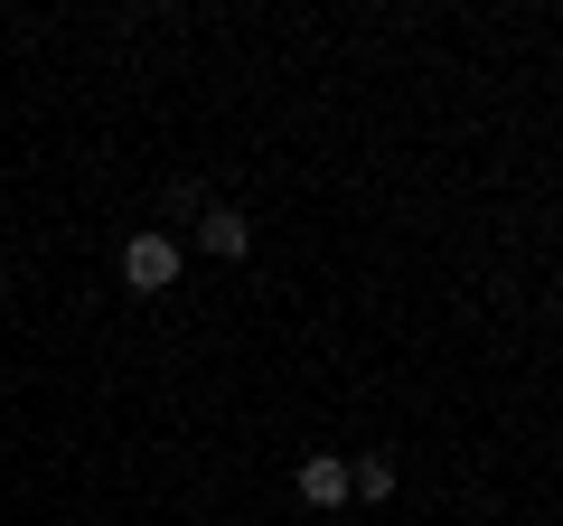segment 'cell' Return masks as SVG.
<instances>
[{"instance_id":"cell-4","label":"cell","mask_w":563,"mask_h":526,"mask_svg":"<svg viewBox=\"0 0 563 526\" xmlns=\"http://www.w3.org/2000/svg\"><path fill=\"white\" fill-rule=\"evenodd\" d=\"M347 498H395V461H385V451L347 461Z\"/></svg>"},{"instance_id":"cell-1","label":"cell","mask_w":563,"mask_h":526,"mask_svg":"<svg viewBox=\"0 0 563 526\" xmlns=\"http://www.w3.org/2000/svg\"><path fill=\"white\" fill-rule=\"evenodd\" d=\"M122 283L132 292H169L179 283V235H169V226H141V235L122 244Z\"/></svg>"},{"instance_id":"cell-3","label":"cell","mask_w":563,"mask_h":526,"mask_svg":"<svg viewBox=\"0 0 563 526\" xmlns=\"http://www.w3.org/2000/svg\"><path fill=\"white\" fill-rule=\"evenodd\" d=\"M301 498L310 507H339L347 498V461H339V451H310V461H301Z\"/></svg>"},{"instance_id":"cell-5","label":"cell","mask_w":563,"mask_h":526,"mask_svg":"<svg viewBox=\"0 0 563 526\" xmlns=\"http://www.w3.org/2000/svg\"><path fill=\"white\" fill-rule=\"evenodd\" d=\"M169 217H207V188L198 179H169Z\"/></svg>"},{"instance_id":"cell-2","label":"cell","mask_w":563,"mask_h":526,"mask_svg":"<svg viewBox=\"0 0 563 526\" xmlns=\"http://www.w3.org/2000/svg\"><path fill=\"white\" fill-rule=\"evenodd\" d=\"M198 244H207L217 263H235L244 244H254V226H244V207H207V217H198Z\"/></svg>"}]
</instances>
